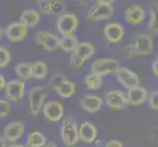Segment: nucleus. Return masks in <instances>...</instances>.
Here are the masks:
<instances>
[{"label": "nucleus", "mask_w": 158, "mask_h": 147, "mask_svg": "<svg viewBox=\"0 0 158 147\" xmlns=\"http://www.w3.org/2000/svg\"><path fill=\"white\" fill-rule=\"evenodd\" d=\"M153 40L148 35L139 34L135 35L132 43L126 47V53L129 58L138 56H148L153 52Z\"/></svg>", "instance_id": "f257e3e1"}, {"label": "nucleus", "mask_w": 158, "mask_h": 147, "mask_svg": "<svg viewBox=\"0 0 158 147\" xmlns=\"http://www.w3.org/2000/svg\"><path fill=\"white\" fill-rule=\"evenodd\" d=\"M60 137L65 147H74L79 143V127L73 118L63 119L60 126Z\"/></svg>", "instance_id": "f03ea898"}, {"label": "nucleus", "mask_w": 158, "mask_h": 147, "mask_svg": "<svg viewBox=\"0 0 158 147\" xmlns=\"http://www.w3.org/2000/svg\"><path fill=\"white\" fill-rule=\"evenodd\" d=\"M94 53H95V46L92 42L90 41L80 42L78 47L76 48V50L71 53L70 63L74 68L80 69L84 66L86 61H89L94 55Z\"/></svg>", "instance_id": "7ed1b4c3"}, {"label": "nucleus", "mask_w": 158, "mask_h": 147, "mask_svg": "<svg viewBox=\"0 0 158 147\" xmlns=\"http://www.w3.org/2000/svg\"><path fill=\"white\" fill-rule=\"evenodd\" d=\"M47 90L44 86L37 85L31 88L28 92L29 110L31 116H37L45 104Z\"/></svg>", "instance_id": "20e7f679"}, {"label": "nucleus", "mask_w": 158, "mask_h": 147, "mask_svg": "<svg viewBox=\"0 0 158 147\" xmlns=\"http://www.w3.org/2000/svg\"><path fill=\"white\" fill-rule=\"evenodd\" d=\"M120 68V63L118 60L114 58H100L96 59L90 65V73H94L105 77L107 75L115 74V72Z\"/></svg>", "instance_id": "39448f33"}, {"label": "nucleus", "mask_w": 158, "mask_h": 147, "mask_svg": "<svg viewBox=\"0 0 158 147\" xmlns=\"http://www.w3.org/2000/svg\"><path fill=\"white\" fill-rule=\"evenodd\" d=\"M79 26V19L73 13H63L60 15L56 22V30L64 35H74Z\"/></svg>", "instance_id": "423d86ee"}, {"label": "nucleus", "mask_w": 158, "mask_h": 147, "mask_svg": "<svg viewBox=\"0 0 158 147\" xmlns=\"http://www.w3.org/2000/svg\"><path fill=\"white\" fill-rule=\"evenodd\" d=\"M114 12L115 10L111 4L95 3L89 8L86 17L91 22H101L112 18Z\"/></svg>", "instance_id": "0eeeda50"}, {"label": "nucleus", "mask_w": 158, "mask_h": 147, "mask_svg": "<svg viewBox=\"0 0 158 147\" xmlns=\"http://www.w3.org/2000/svg\"><path fill=\"white\" fill-rule=\"evenodd\" d=\"M35 42L48 52H53L60 48V39L50 31H37L35 35Z\"/></svg>", "instance_id": "6e6552de"}, {"label": "nucleus", "mask_w": 158, "mask_h": 147, "mask_svg": "<svg viewBox=\"0 0 158 147\" xmlns=\"http://www.w3.org/2000/svg\"><path fill=\"white\" fill-rule=\"evenodd\" d=\"M44 118L51 123H58L64 118L65 107L63 103L57 100L47 101L42 108Z\"/></svg>", "instance_id": "1a4fd4ad"}, {"label": "nucleus", "mask_w": 158, "mask_h": 147, "mask_svg": "<svg viewBox=\"0 0 158 147\" xmlns=\"http://www.w3.org/2000/svg\"><path fill=\"white\" fill-rule=\"evenodd\" d=\"M26 126L22 121L10 122L3 129V138L10 143H16L24 137Z\"/></svg>", "instance_id": "9d476101"}, {"label": "nucleus", "mask_w": 158, "mask_h": 147, "mask_svg": "<svg viewBox=\"0 0 158 147\" xmlns=\"http://www.w3.org/2000/svg\"><path fill=\"white\" fill-rule=\"evenodd\" d=\"M5 95L10 102H18L22 100L26 93V84L23 80H12L6 83L5 85Z\"/></svg>", "instance_id": "9b49d317"}, {"label": "nucleus", "mask_w": 158, "mask_h": 147, "mask_svg": "<svg viewBox=\"0 0 158 147\" xmlns=\"http://www.w3.org/2000/svg\"><path fill=\"white\" fill-rule=\"evenodd\" d=\"M104 100L106 105L109 108H111L112 110L122 111L128 107L127 96L120 89H113L108 91L105 94Z\"/></svg>", "instance_id": "f8f14e48"}, {"label": "nucleus", "mask_w": 158, "mask_h": 147, "mask_svg": "<svg viewBox=\"0 0 158 147\" xmlns=\"http://www.w3.org/2000/svg\"><path fill=\"white\" fill-rule=\"evenodd\" d=\"M115 77L118 83L128 90L139 85V76L128 68L120 67L115 72Z\"/></svg>", "instance_id": "ddd939ff"}, {"label": "nucleus", "mask_w": 158, "mask_h": 147, "mask_svg": "<svg viewBox=\"0 0 158 147\" xmlns=\"http://www.w3.org/2000/svg\"><path fill=\"white\" fill-rule=\"evenodd\" d=\"M4 34L11 42H21L27 39L29 30L21 22H13L4 29Z\"/></svg>", "instance_id": "4468645a"}, {"label": "nucleus", "mask_w": 158, "mask_h": 147, "mask_svg": "<svg viewBox=\"0 0 158 147\" xmlns=\"http://www.w3.org/2000/svg\"><path fill=\"white\" fill-rule=\"evenodd\" d=\"M103 35L106 41L110 44L118 43L124 39L125 29L120 23H116V22L108 23L103 29Z\"/></svg>", "instance_id": "2eb2a0df"}, {"label": "nucleus", "mask_w": 158, "mask_h": 147, "mask_svg": "<svg viewBox=\"0 0 158 147\" xmlns=\"http://www.w3.org/2000/svg\"><path fill=\"white\" fill-rule=\"evenodd\" d=\"M80 105L84 111L89 114H95L102 108L103 100L102 98L94 93H86L81 96Z\"/></svg>", "instance_id": "dca6fc26"}, {"label": "nucleus", "mask_w": 158, "mask_h": 147, "mask_svg": "<svg viewBox=\"0 0 158 147\" xmlns=\"http://www.w3.org/2000/svg\"><path fill=\"white\" fill-rule=\"evenodd\" d=\"M146 17L145 11L143 6L139 4H133L125 11V20L132 26H139L143 24Z\"/></svg>", "instance_id": "f3484780"}, {"label": "nucleus", "mask_w": 158, "mask_h": 147, "mask_svg": "<svg viewBox=\"0 0 158 147\" xmlns=\"http://www.w3.org/2000/svg\"><path fill=\"white\" fill-rule=\"evenodd\" d=\"M98 130L91 122H83L79 127V137L80 140L85 143H94L97 139Z\"/></svg>", "instance_id": "a211bd4d"}, {"label": "nucleus", "mask_w": 158, "mask_h": 147, "mask_svg": "<svg viewBox=\"0 0 158 147\" xmlns=\"http://www.w3.org/2000/svg\"><path fill=\"white\" fill-rule=\"evenodd\" d=\"M127 100H128V105L134 106V107H139L143 105L144 103L148 101V93L143 86H137V88H131L127 92Z\"/></svg>", "instance_id": "6ab92c4d"}, {"label": "nucleus", "mask_w": 158, "mask_h": 147, "mask_svg": "<svg viewBox=\"0 0 158 147\" xmlns=\"http://www.w3.org/2000/svg\"><path fill=\"white\" fill-rule=\"evenodd\" d=\"M40 12L45 15H62L65 13L64 0H47L40 4Z\"/></svg>", "instance_id": "aec40b11"}, {"label": "nucleus", "mask_w": 158, "mask_h": 147, "mask_svg": "<svg viewBox=\"0 0 158 147\" xmlns=\"http://www.w3.org/2000/svg\"><path fill=\"white\" fill-rule=\"evenodd\" d=\"M40 13L34 8L26 9L20 16V22L27 28H34L40 23Z\"/></svg>", "instance_id": "412c9836"}, {"label": "nucleus", "mask_w": 158, "mask_h": 147, "mask_svg": "<svg viewBox=\"0 0 158 147\" xmlns=\"http://www.w3.org/2000/svg\"><path fill=\"white\" fill-rule=\"evenodd\" d=\"M48 75V65L41 60H36L34 63H31V78L42 80L46 79Z\"/></svg>", "instance_id": "4be33fe9"}, {"label": "nucleus", "mask_w": 158, "mask_h": 147, "mask_svg": "<svg viewBox=\"0 0 158 147\" xmlns=\"http://www.w3.org/2000/svg\"><path fill=\"white\" fill-rule=\"evenodd\" d=\"M103 85V78L100 76L90 73L84 79V88L89 91L99 90Z\"/></svg>", "instance_id": "5701e85b"}, {"label": "nucleus", "mask_w": 158, "mask_h": 147, "mask_svg": "<svg viewBox=\"0 0 158 147\" xmlns=\"http://www.w3.org/2000/svg\"><path fill=\"white\" fill-rule=\"evenodd\" d=\"M47 143V138L40 130H34L28 134L27 147H44Z\"/></svg>", "instance_id": "b1692460"}, {"label": "nucleus", "mask_w": 158, "mask_h": 147, "mask_svg": "<svg viewBox=\"0 0 158 147\" xmlns=\"http://www.w3.org/2000/svg\"><path fill=\"white\" fill-rule=\"evenodd\" d=\"M79 39L75 35H64L60 39V49L66 53H72L79 45Z\"/></svg>", "instance_id": "393cba45"}, {"label": "nucleus", "mask_w": 158, "mask_h": 147, "mask_svg": "<svg viewBox=\"0 0 158 147\" xmlns=\"http://www.w3.org/2000/svg\"><path fill=\"white\" fill-rule=\"evenodd\" d=\"M76 89H77V86L76 84L73 81L66 80L65 81L60 84L59 88L55 90L57 92V94L64 99H69V98L73 97L76 93Z\"/></svg>", "instance_id": "a878e982"}, {"label": "nucleus", "mask_w": 158, "mask_h": 147, "mask_svg": "<svg viewBox=\"0 0 158 147\" xmlns=\"http://www.w3.org/2000/svg\"><path fill=\"white\" fill-rule=\"evenodd\" d=\"M148 9L150 15L148 28L152 34L158 35V3L151 2L148 6Z\"/></svg>", "instance_id": "bb28decb"}, {"label": "nucleus", "mask_w": 158, "mask_h": 147, "mask_svg": "<svg viewBox=\"0 0 158 147\" xmlns=\"http://www.w3.org/2000/svg\"><path fill=\"white\" fill-rule=\"evenodd\" d=\"M14 71L22 80H29L31 79V63L21 62L16 65Z\"/></svg>", "instance_id": "cd10ccee"}, {"label": "nucleus", "mask_w": 158, "mask_h": 147, "mask_svg": "<svg viewBox=\"0 0 158 147\" xmlns=\"http://www.w3.org/2000/svg\"><path fill=\"white\" fill-rule=\"evenodd\" d=\"M11 62V53L7 48L0 46V68H6Z\"/></svg>", "instance_id": "c85d7f7f"}, {"label": "nucleus", "mask_w": 158, "mask_h": 147, "mask_svg": "<svg viewBox=\"0 0 158 147\" xmlns=\"http://www.w3.org/2000/svg\"><path fill=\"white\" fill-rule=\"evenodd\" d=\"M12 111L11 102L6 99H0V120L7 118Z\"/></svg>", "instance_id": "c756f323"}, {"label": "nucleus", "mask_w": 158, "mask_h": 147, "mask_svg": "<svg viewBox=\"0 0 158 147\" xmlns=\"http://www.w3.org/2000/svg\"><path fill=\"white\" fill-rule=\"evenodd\" d=\"M66 80V77H65L64 74H61V73H58L56 75H54L53 77L50 79L49 83H48V85H49V88L53 90H56L60 84H61L63 81Z\"/></svg>", "instance_id": "7c9ffc66"}, {"label": "nucleus", "mask_w": 158, "mask_h": 147, "mask_svg": "<svg viewBox=\"0 0 158 147\" xmlns=\"http://www.w3.org/2000/svg\"><path fill=\"white\" fill-rule=\"evenodd\" d=\"M146 102L148 103V106L152 110L158 111V90H154L150 92Z\"/></svg>", "instance_id": "2f4dec72"}, {"label": "nucleus", "mask_w": 158, "mask_h": 147, "mask_svg": "<svg viewBox=\"0 0 158 147\" xmlns=\"http://www.w3.org/2000/svg\"><path fill=\"white\" fill-rule=\"evenodd\" d=\"M104 147H124V144L118 139H110L105 143Z\"/></svg>", "instance_id": "473e14b6"}, {"label": "nucleus", "mask_w": 158, "mask_h": 147, "mask_svg": "<svg viewBox=\"0 0 158 147\" xmlns=\"http://www.w3.org/2000/svg\"><path fill=\"white\" fill-rule=\"evenodd\" d=\"M152 71H153V74L158 78V55L154 59L153 63H152Z\"/></svg>", "instance_id": "72a5a7b5"}, {"label": "nucleus", "mask_w": 158, "mask_h": 147, "mask_svg": "<svg viewBox=\"0 0 158 147\" xmlns=\"http://www.w3.org/2000/svg\"><path fill=\"white\" fill-rule=\"evenodd\" d=\"M5 85H6V80L3 77V75L0 74V91L4 90Z\"/></svg>", "instance_id": "f704fd0d"}, {"label": "nucleus", "mask_w": 158, "mask_h": 147, "mask_svg": "<svg viewBox=\"0 0 158 147\" xmlns=\"http://www.w3.org/2000/svg\"><path fill=\"white\" fill-rule=\"evenodd\" d=\"M92 1H94L95 3H102V4H113V2L115 1V0H92Z\"/></svg>", "instance_id": "c9c22d12"}, {"label": "nucleus", "mask_w": 158, "mask_h": 147, "mask_svg": "<svg viewBox=\"0 0 158 147\" xmlns=\"http://www.w3.org/2000/svg\"><path fill=\"white\" fill-rule=\"evenodd\" d=\"M7 147H27V146L24 145V144H19V143H11Z\"/></svg>", "instance_id": "e433bc0d"}, {"label": "nucleus", "mask_w": 158, "mask_h": 147, "mask_svg": "<svg viewBox=\"0 0 158 147\" xmlns=\"http://www.w3.org/2000/svg\"><path fill=\"white\" fill-rule=\"evenodd\" d=\"M44 147H58V145L56 143L52 142V141H50V142H47Z\"/></svg>", "instance_id": "4c0bfd02"}, {"label": "nucleus", "mask_w": 158, "mask_h": 147, "mask_svg": "<svg viewBox=\"0 0 158 147\" xmlns=\"http://www.w3.org/2000/svg\"><path fill=\"white\" fill-rule=\"evenodd\" d=\"M0 147H6V141L3 137H0Z\"/></svg>", "instance_id": "58836bf2"}, {"label": "nucleus", "mask_w": 158, "mask_h": 147, "mask_svg": "<svg viewBox=\"0 0 158 147\" xmlns=\"http://www.w3.org/2000/svg\"><path fill=\"white\" fill-rule=\"evenodd\" d=\"M3 35H4V29H2L1 27H0V40L2 39Z\"/></svg>", "instance_id": "ea45409f"}, {"label": "nucleus", "mask_w": 158, "mask_h": 147, "mask_svg": "<svg viewBox=\"0 0 158 147\" xmlns=\"http://www.w3.org/2000/svg\"><path fill=\"white\" fill-rule=\"evenodd\" d=\"M45 1H47V0H35V2L37 3V4H41L42 2H45Z\"/></svg>", "instance_id": "a19ab883"}, {"label": "nucleus", "mask_w": 158, "mask_h": 147, "mask_svg": "<svg viewBox=\"0 0 158 147\" xmlns=\"http://www.w3.org/2000/svg\"><path fill=\"white\" fill-rule=\"evenodd\" d=\"M78 1H79V0H78Z\"/></svg>", "instance_id": "79ce46f5"}]
</instances>
